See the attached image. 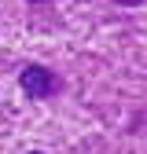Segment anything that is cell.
Returning <instances> with one entry per match:
<instances>
[{
    "label": "cell",
    "instance_id": "obj_1",
    "mask_svg": "<svg viewBox=\"0 0 147 154\" xmlns=\"http://www.w3.org/2000/svg\"><path fill=\"white\" fill-rule=\"evenodd\" d=\"M18 88H22L26 99L44 103V99H55V95L63 92V77L52 66H44V63H26L18 70Z\"/></svg>",
    "mask_w": 147,
    "mask_h": 154
},
{
    "label": "cell",
    "instance_id": "obj_2",
    "mask_svg": "<svg viewBox=\"0 0 147 154\" xmlns=\"http://www.w3.org/2000/svg\"><path fill=\"white\" fill-rule=\"evenodd\" d=\"M114 4H118V8H140L143 0H114Z\"/></svg>",
    "mask_w": 147,
    "mask_h": 154
},
{
    "label": "cell",
    "instance_id": "obj_3",
    "mask_svg": "<svg viewBox=\"0 0 147 154\" xmlns=\"http://www.w3.org/2000/svg\"><path fill=\"white\" fill-rule=\"evenodd\" d=\"M26 4H52V0H26Z\"/></svg>",
    "mask_w": 147,
    "mask_h": 154
},
{
    "label": "cell",
    "instance_id": "obj_4",
    "mask_svg": "<svg viewBox=\"0 0 147 154\" xmlns=\"http://www.w3.org/2000/svg\"><path fill=\"white\" fill-rule=\"evenodd\" d=\"M26 154H44V150H26Z\"/></svg>",
    "mask_w": 147,
    "mask_h": 154
}]
</instances>
